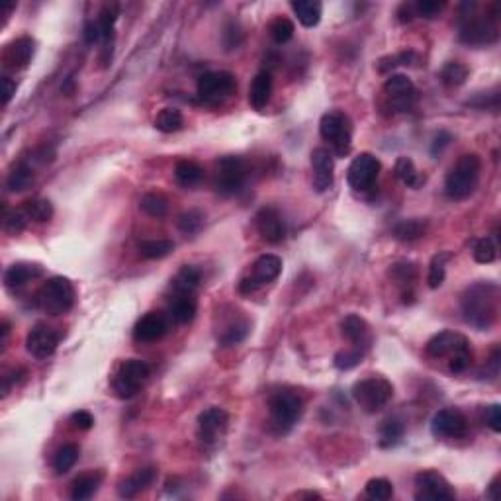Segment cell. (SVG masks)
<instances>
[{"label":"cell","mask_w":501,"mask_h":501,"mask_svg":"<svg viewBox=\"0 0 501 501\" xmlns=\"http://www.w3.org/2000/svg\"><path fill=\"white\" fill-rule=\"evenodd\" d=\"M461 307L466 324L488 331L500 316V286L490 280L472 284L462 294Z\"/></svg>","instance_id":"6da1fadb"},{"label":"cell","mask_w":501,"mask_h":501,"mask_svg":"<svg viewBox=\"0 0 501 501\" xmlns=\"http://www.w3.org/2000/svg\"><path fill=\"white\" fill-rule=\"evenodd\" d=\"M427 355L431 358H445L448 356V368L454 374L468 370L472 364V348L468 339L454 331H441L433 335L427 343Z\"/></svg>","instance_id":"7a4b0ae2"},{"label":"cell","mask_w":501,"mask_h":501,"mask_svg":"<svg viewBox=\"0 0 501 501\" xmlns=\"http://www.w3.org/2000/svg\"><path fill=\"white\" fill-rule=\"evenodd\" d=\"M480 172H482V161L476 153L462 155L456 161L451 172L446 175L445 190L448 198L453 200H464L470 194H474L480 182Z\"/></svg>","instance_id":"3957f363"},{"label":"cell","mask_w":501,"mask_h":501,"mask_svg":"<svg viewBox=\"0 0 501 501\" xmlns=\"http://www.w3.org/2000/svg\"><path fill=\"white\" fill-rule=\"evenodd\" d=\"M466 9L470 10L468 14H464L461 18V41H464L466 45H492L500 38V30H497V12L493 14H476L474 9L476 4H466Z\"/></svg>","instance_id":"277c9868"},{"label":"cell","mask_w":501,"mask_h":501,"mask_svg":"<svg viewBox=\"0 0 501 501\" xmlns=\"http://www.w3.org/2000/svg\"><path fill=\"white\" fill-rule=\"evenodd\" d=\"M38 304L49 316H63L75 306V288L65 276H53L38 292Z\"/></svg>","instance_id":"5b68a950"},{"label":"cell","mask_w":501,"mask_h":501,"mask_svg":"<svg viewBox=\"0 0 501 501\" xmlns=\"http://www.w3.org/2000/svg\"><path fill=\"white\" fill-rule=\"evenodd\" d=\"M353 397H355L356 404L360 405L363 412L378 413L394 397V386H392V382L382 378V376H370V378L356 382L353 386Z\"/></svg>","instance_id":"8992f818"},{"label":"cell","mask_w":501,"mask_h":501,"mask_svg":"<svg viewBox=\"0 0 501 501\" xmlns=\"http://www.w3.org/2000/svg\"><path fill=\"white\" fill-rule=\"evenodd\" d=\"M319 133L325 141H329L337 157H345L351 151L353 141V126L348 116L343 112H327L319 121Z\"/></svg>","instance_id":"52a82bcc"},{"label":"cell","mask_w":501,"mask_h":501,"mask_svg":"<svg viewBox=\"0 0 501 501\" xmlns=\"http://www.w3.org/2000/svg\"><path fill=\"white\" fill-rule=\"evenodd\" d=\"M247 178V163L241 157L226 155L218 161V172H216V192L224 198L237 194L245 185Z\"/></svg>","instance_id":"ba28073f"},{"label":"cell","mask_w":501,"mask_h":501,"mask_svg":"<svg viewBox=\"0 0 501 501\" xmlns=\"http://www.w3.org/2000/svg\"><path fill=\"white\" fill-rule=\"evenodd\" d=\"M149 374H151L149 364L138 360V358H130L121 364L116 378H114V392L121 400H131L133 396H138V392L143 386V382L149 378Z\"/></svg>","instance_id":"9c48e42d"},{"label":"cell","mask_w":501,"mask_h":501,"mask_svg":"<svg viewBox=\"0 0 501 501\" xmlns=\"http://www.w3.org/2000/svg\"><path fill=\"white\" fill-rule=\"evenodd\" d=\"M268 409H270V417L275 421L276 427L290 429L292 425H296L298 419L304 413V402L296 392L290 390H280L270 396L268 400Z\"/></svg>","instance_id":"30bf717a"},{"label":"cell","mask_w":501,"mask_h":501,"mask_svg":"<svg viewBox=\"0 0 501 501\" xmlns=\"http://www.w3.org/2000/svg\"><path fill=\"white\" fill-rule=\"evenodd\" d=\"M237 89V81L227 71H211L198 79V97L208 104H221Z\"/></svg>","instance_id":"8fae6325"},{"label":"cell","mask_w":501,"mask_h":501,"mask_svg":"<svg viewBox=\"0 0 501 501\" xmlns=\"http://www.w3.org/2000/svg\"><path fill=\"white\" fill-rule=\"evenodd\" d=\"M378 175H380V161H378V157H374L372 153L356 155L347 170L348 186L353 190H356V192H366L378 180Z\"/></svg>","instance_id":"7c38bea8"},{"label":"cell","mask_w":501,"mask_h":501,"mask_svg":"<svg viewBox=\"0 0 501 501\" xmlns=\"http://www.w3.org/2000/svg\"><path fill=\"white\" fill-rule=\"evenodd\" d=\"M415 497L421 501L454 500V490L443 474L435 470H423L415 476Z\"/></svg>","instance_id":"4fadbf2b"},{"label":"cell","mask_w":501,"mask_h":501,"mask_svg":"<svg viewBox=\"0 0 501 501\" xmlns=\"http://www.w3.org/2000/svg\"><path fill=\"white\" fill-rule=\"evenodd\" d=\"M384 92L396 112H409L417 102V89L405 75H390L384 82Z\"/></svg>","instance_id":"5bb4252c"},{"label":"cell","mask_w":501,"mask_h":501,"mask_svg":"<svg viewBox=\"0 0 501 501\" xmlns=\"http://www.w3.org/2000/svg\"><path fill=\"white\" fill-rule=\"evenodd\" d=\"M431 431L439 439H461L468 431L466 415L456 407L439 409L431 419Z\"/></svg>","instance_id":"9a60e30c"},{"label":"cell","mask_w":501,"mask_h":501,"mask_svg":"<svg viewBox=\"0 0 501 501\" xmlns=\"http://www.w3.org/2000/svg\"><path fill=\"white\" fill-rule=\"evenodd\" d=\"M255 224H257L260 237L267 243L278 245V243L284 241V237H286V224H284L282 216L275 208H263V210H259V214L255 216Z\"/></svg>","instance_id":"2e32d148"},{"label":"cell","mask_w":501,"mask_h":501,"mask_svg":"<svg viewBox=\"0 0 501 501\" xmlns=\"http://www.w3.org/2000/svg\"><path fill=\"white\" fill-rule=\"evenodd\" d=\"M59 339H61L59 333L53 331L51 327H35L26 337V348L35 358H48L59 347Z\"/></svg>","instance_id":"e0dca14e"},{"label":"cell","mask_w":501,"mask_h":501,"mask_svg":"<svg viewBox=\"0 0 501 501\" xmlns=\"http://www.w3.org/2000/svg\"><path fill=\"white\" fill-rule=\"evenodd\" d=\"M312 169H314V188L316 192H327L333 186V155L325 147L312 151Z\"/></svg>","instance_id":"ac0fdd59"},{"label":"cell","mask_w":501,"mask_h":501,"mask_svg":"<svg viewBox=\"0 0 501 501\" xmlns=\"http://www.w3.org/2000/svg\"><path fill=\"white\" fill-rule=\"evenodd\" d=\"M167 331H169V324L165 316L159 312H149L133 327V339L139 343H155L163 339Z\"/></svg>","instance_id":"d6986e66"},{"label":"cell","mask_w":501,"mask_h":501,"mask_svg":"<svg viewBox=\"0 0 501 501\" xmlns=\"http://www.w3.org/2000/svg\"><path fill=\"white\" fill-rule=\"evenodd\" d=\"M227 421H229V415L221 407H210V409L202 412L198 415V433H200V439L206 441V443H214L219 433L226 431Z\"/></svg>","instance_id":"ffe728a7"},{"label":"cell","mask_w":501,"mask_h":501,"mask_svg":"<svg viewBox=\"0 0 501 501\" xmlns=\"http://www.w3.org/2000/svg\"><path fill=\"white\" fill-rule=\"evenodd\" d=\"M33 51H35V41L32 38H18L12 43L6 45L4 49V55H2V61H4V67L9 69H26L30 65L32 61Z\"/></svg>","instance_id":"44dd1931"},{"label":"cell","mask_w":501,"mask_h":501,"mask_svg":"<svg viewBox=\"0 0 501 501\" xmlns=\"http://www.w3.org/2000/svg\"><path fill=\"white\" fill-rule=\"evenodd\" d=\"M157 480V470L153 466H147V468L136 470L131 476H128L120 485H118V495L131 500L136 497L138 493L145 492L147 488H151L153 482Z\"/></svg>","instance_id":"7402d4cb"},{"label":"cell","mask_w":501,"mask_h":501,"mask_svg":"<svg viewBox=\"0 0 501 501\" xmlns=\"http://www.w3.org/2000/svg\"><path fill=\"white\" fill-rule=\"evenodd\" d=\"M280 272H282V259L268 253V255H263V257L255 260L249 276L259 286H265V284L275 282L276 278L280 276Z\"/></svg>","instance_id":"603a6c76"},{"label":"cell","mask_w":501,"mask_h":501,"mask_svg":"<svg viewBox=\"0 0 501 501\" xmlns=\"http://www.w3.org/2000/svg\"><path fill=\"white\" fill-rule=\"evenodd\" d=\"M43 275V268L40 265H32V263H16L4 272V284L6 288L14 290V288H22L24 284H28L33 278Z\"/></svg>","instance_id":"cb8c5ba5"},{"label":"cell","mask_w":501,"mask_h":501,"mask_svg":"<svg viewBox=\"0 0 501 501\" xmlns=\"http://www.w3.org/2000/svg\"><path fill=\"white\" fill-rule=\"evenodd\" d=\"M270 97H272V75L270 71H260L250 84L249 104L255 110H263L270 102Z\"/></svg>","instance_id":"d4e9b609"},{"label":"cell","mask_w":501,"mask_h":501,"mask_svg":"<svg viewBox=\"0 0 501 501\" xmlns=\"http://www.w3.org/2000/svg\"><path fill=\"white\" fill-rule=\"evenodd\" d=\"M104 480V474L100 470H94V472H87V474H81L73 482V488H71V497L75 501H87L90 500L94 493L98 492V488L102 484Z\"/></svg>","instance_id":"484cf974"},{"label":"cell","mask_w":501,"mask_h":501,"mask_svg":"<svg viewBox=\"0 0 501 501\" xmlns=\"http://www.w3.org/2000/svg\"><path fill=\"white\" fill-rule=\"evenodd\" d=\"M290 6L304 28H316L324 14V4L317 0H294Z\"/></svg>","instance_id":"4316f807"},{"label":"cell","mask_w":501,"mask_h":501,"mask_svg":"<svg viewBox=\"0 0 501 501\" xmlns=\"http://www.w3.org/2000/svg\"><path fill=\"white\" fill-rule=\"evenodd\" d=\"M341 333L355 347H360V345H364L368 341V324L360 316L351 314V316H347L341 321Z\"/></svg>","instance_id":"83f0119b"},{"label":"cell","mask_w":501,"mask_h":501,"mask_svg":"<svg viewBox=\"0 0 501 501\" xmlns=\"http://www.w3.org/2000/svg\"><path fill=\"white\" fill-rule=\"evenodd\" d=\"M390 278L396 284H400V286H404V292H402L404 302H407V298H413L412 284L415 282V278H417V267H415L413 263L402 260V263L392 265V268H390Z\"/></svg>","instance_id":"f1b7e54d"},{"label":"cell","mask_w":501,"mask_h":501,"mask_svg":"<svg viewBox=\"0 0 501 501\" xmlns=\"http://www.w3.org/2000/svg\"><path fill=\"white\" fill-rule=\"evenodd\" d=\"M429 221L423 218H412V219H402L400 224L394 226V237L400 241L412 243L421 239L423 235L427 233Z\"/></svg>","instance_id":"f546056e"},{"label":"cell","mask_w":501,"mask_h":501,"mask_svg":"<svg viewBox=\"0 0 501 501\" xmlns=\"http://www.w3.org/2000/svg\"><path fill=\"white\" fill-rule=\"evenodd\" d=\"M175 177H177L178 185L192 188V186L200 185L204 178V169L194 161L182 159L175 165Z\"/></svg>","instance_id":"4dcf8cb0"},{"label":"cell","mask_w":501,"mask_h":501,"mask_svg":"<svg viewBox=\"0 0 501 501\" xmlns=\"http://www.w3.org/2000/svg\"><path fill=\"white\" fill-rule=\"evenodd\" d=\"M170 316L178 324H190L196 317V299L190 294H177L170 304Z\"/></svg>","instance_id":"1f68e13d"},{"label":"cell","mask_w":501,"mask_h":501,"mask_svg":"<svg viewBox=\"0 0 501 501\" xmlns=\"http://www.w3.org/2000/svg\"><path fill=\"white\" fill-rule=\"evenodd\" d=\"M198 284H200V272H198V268L186 265V267H182L178 270L177 276L172 278L170 286H172L175 294H190V296H192V292L198 288Z\"/></svg>","instance_id":"d6a6232c"},{"label":"cell","mask_w":501,"mask_h":501,"mask_svg":"<svg viewBox=\"0 0 501 501\" xmlns=\"http://www.w3.org/2000/svg\"><path fill=\"white\" fill-rule=\"evenodd\" d=\"M32 185L33 170L32 167L26 165V163L16 165V167L12 169V172L9 175V178H6V188H9L10 192H24V190H28Z\"/></svg>","instance_id":"836d02e7"},{"label":"cell","mask_w":501,"mask_h":501,"mask_svg":"<svg viewBox=\"0 0 501 501\" xmlns=\"http://www.w3.org/2000/svg\"><path fill=\"white\" fill-rule=\"evenodd\" d=\"M175 249V243L170 239H143L139 243V253L141 257L145 259L157 260V259H165L167 255H170Z\"/></svg>","instance_id":"e575fe53"},{"label":"cell","mask_w":501,"mask_h":501,"mask_svg":"<svg viewBox=\"0 0 501 501\" xmlns=\"http://www.w3.org/2000/svg\"><path fill=\"white\" fill-rule=\"evenodd\" d=\"M118 16H120V6L112 2V4H106L100 16H98V26H100V35H102V41H104V48L108 49V43L112 41L114 35V26L118 22Z\"/></svg>","instance_id":"d590c367"},{"label":"cell","mask_w":501,"mask_h":501,"mask_svg":"<svg viewBox=\"0 0 501 501\" xmlns=\"http://www.w3.org/2000/svg\"><path fill=\"white\" fill-rule=\"evenodd\" d=\"M439 79H441V82H443L445 87L454 89V87H461V84L466 82V79H468V69L462 65V63H458V61H451V63H446V65L441 69Z\"/></svg>","instance_id":"8d00e7d4"},{"label":"cell","mask_w":501,"mask_h":501,"mask_svg":"<svg viewBox=\"0 0 501 501\" xmlns=\"http://www.w3.org/2000/svg\"><path fill=\"white\" fill-rule=\"evenodd\" d=\"M185 123V118L182 114L178 112L177 108H163L161 112L157 114L155 118V128L163 133H172V131H178L182 128Z\"/></svg>","instance_id":"74e56055"},{"label":"cell","mask_w":501,"mask_h":501,"mask_svg":"<svg viewBox=\"0 0 501 501\" xmlns=\"http://www.w3.org/2000/svg\"><path fill=\"white\" fill-rule=\"evenodd\" d=\"M394 170H396V177L400 178L405 186H409V188H417V186H421V182H423V178L419 177V172L415 169V163H413L409 157H400L396 161Z\"/></svg>","instance_id":"f35d334b"},{"label":"cell","mask_w":501,"mask_h":501,"mask_svg":"<svg viewBox=\"0 0 501 501\" xmlns=\"http://www.w3.org/2000/svg\"><path fill=\"white\" fill-rule=\"evenodd\" d=\"M451 259V253H439L433 257L431 265H429V275H427V284L429 288L436 290L439 286H443L446 276V260Z\"/></svg>","instance_id":"ab89813d"},{"label":"cell","mask_w":501,"mask_h":501,"mask_svg":"<svg viewBox=\"0 0 501 501\" xmlns=\"http://www.w3.org/2000/svg\"><path fill=\"white\" fill-rule=\"evenodd\" d=\"M24 211L28 218H32L33 221L45 224L53 218V204L45 200V198H32L24 204Z\"/></svg>","instance_id":"60d3db41"},{"label":"cell","mask_w":501,"mask_h":501,"mask_svg":"<svg viewBox=\"0 0 501 501\" xmlns=\"http://www.w3.org/2000/svg\"><path fill=\"white\" fill-rule=\"evenodd\" d=\"M404 433H405V427H404V423H402L400 419L394 417V419L384 421L380 427V446L388 448V446L397 445V443L402 441Z\"/></svg>","instance_id":"b9f144b4"},{"label":"cell","mask_w":501,"mask_h":501,"mask_svg":"<svg viewBox=\"0 0 501 501\" xmlns=\"http://www.w3.org/2000/svg\"><path fill=\"white\" fill-rule=\"evenodd\" d=\"M139 208L145 211L147 216H151V218H165L167 211H169V202H167V198L163 194L151 192V194H145L141 198Z\"/></svg>","instance_id":"7bdbcfd3"},{"label":"cell","mask_w":501,"mask_h":501,"mask_svg":"<svg viewBox=\"0 0 501 501\" xmlns=\"http://www.w3.org/2000/svg\"><path fill=\"white\" fill-rule=\"evenodd\" d=\"M79 446L77 445H65L61 446L55 454V461H53V466H55L57 474H67L69 470L73 468L77 461H79Z\"/></svg>","instance_id":"ee69618b"},{"label":"cell","mask_w":501,"mask_h":501,"mask_svg":"<svg viewBox=\"0 0 501 501\" xmlns=\"http://www.w3.org/2000/svg\"><path fill=\"white\" fill-rule=\"evenodd\" d=\"M177 226L180 229V233H185L186 237L188 235L192 237V235L200 233V229L204 227V214L200 210L185 211V214L178 216Z\"/></svg>","instance_id":"f6af8a7d"},{"label":"cell","mask_w":501,"mask_h":501,"mask_svg":"<svg viewBox=\"0 0 501 501\" xmlns=\"http://www.w3.org/2000/svg\"><path fill=\"white\" fill-rule=\"evenodd\" d=\"M268 33H270V38H272L275 43L282 45V43H288L294 38V24H292L288 18L278 16L268 26Z\"/></svg>","instance_id":"bcb514c9"},{"label":"cell","mask_w":501,"mask_h":501,"mask_svg":"<svg viewBox=\"0 0 501 501\" xmlns=\"http://www.w3.org/2000/svg\"><path fill=\"white\" fill-rule=\"evenodd\" d=\"M366 495L372 500L386 501L394 495V485L386 478H372L366 484Z\"/></svg>","instance_id":"7dc6e473"},{"label":"cell","mask_w":501,"mask_h":501,"mask_svg":"<svg viewBox=\"0 0 501 501\" xmlns=\"http://www.w3.org/2000/svg\"><path fill=\"white\" fill-rule=\"evenodd\" d=\"M472 255H474V260L480 263V265H490V263H493L495 257H497V247H495V243H493L490 237H482V239H478L476 245H474Z\"/></svg>","instance_id":"c3c4849f"},{"label":"cell","mask_w":501,"mask_h":501,"mask_svg":"<svg viewBox=\"0 0 501 501\" xmlns=\"http://www.w3.org/2000/svg\"><path fill=\"white\" fill-rule=\"evenodd\" d=\"M247 335H249V324H247V321H235V324H229L226 329H224L219 341H221L226 347H231V345H239Z\"/></svg>","instance_id":"681fc988"},{"label":"cell","mask_w":501,"mask_h":501,"mask_svg":"<svg viewBox=\"0 0 501 501\" xmlns=\"http://www.w3.org/2000/svg\"><path fill=\"white\" fill-rule=\"evenodd\" d=\"M363 358L364 351L360 347L347 348V351H341V353L335 355L333 364H335L339 370H351V368H355V366H358V364L363 363Z\"/></svg>","instance_id":"f907efd6"},{"label":"cell","mask_w":501,"mask_h":501,"mask_svg":"<svg viewBox=\"0 0 501 501\" xmlns=\"http://www.w3.org/2000/svg\"><path fill=\"white\" fill-rule=\"evenodd\" d=\"M26 211H6L4 214V229L10 235H20L26 229Z\"/></svg>","instance_id":"816d5d0a"},{"label":"cell","mask_w":501,"mask_h":501,"mask_svg":"<svg viewBox=\"0 0 501 501\" xmlns=\"http://www.w3.org/2000/svg\"><path fill=\"white\" fill-rule=\"evenodd\" d=\"M412 59H415V53L413 51H404V53H397V55H390L384 57L378 61V71L380 73H386L390 69H394L397 65H409Z\"/></svg>","instance_id":"f5cc1de1"},{"label":"cell","mask_w":501,"mask_h":501,"mask_svg":"<svg viewBox=\"0 0 501 501\" xmlns=\"http://www.w3.org/2000/svg\"><path fill=\"white\" fill-rule=\"evenodd\" d=\"M413 6H415V16L431 20V18H436L441 12H443L445 2H436V0H421V2L413 4Z\"/></svg>","instance_id":"db71d44e"},{"label":"cell","mask_w":501,"mask_h":501,"mask_svg":"<svg viewBox=\"0 0 501 501\" xmlns=\"http://www.w3.org/2000/svg\"><path fill=\"white\" fill-rule=\"evenodd\" d=\"M243 41V32L239 26L235 22H229V24L224 28V45L226 49H237L241 45Z\"/></svg>","instance_id":"11a10c76"},{"label":"cell","mask_w":501,"mask_h":501,"mask_svg":"<svg viewBox=\"0 0 501 501\" xmlns=\"http://www.w3.org/2000/svg\"><path fill=\"white\" fill-rule=\"evenodd\" d=\"M71 423H73V427L79 429V431H89V429H92V425H94V417H92V413L90 412L81 409V412H75L73 415H71Z\"/></svg>","instance_id":"9f6ffc18"},{"label":"cell","mask_w":501,"mask_h":501,"mask_svg":"<svg viewBox=\"0 0 501 501\" xmlns=\"http://www.w3.org/2000/svg\"><path fill=\"white\" fill-rule=\"evenodd\" d=\"M485 421H488V425H490V429H492L493 433H501V407H500V404H493L488 407Z\"/></svg>","instance_id":"6f0895ef"},{"label":"cell","mask_w":501,"mask_h":501,"mask_svg":"<svg viewBox=\"0 0 501 501\" xmlns=\"http://www.w3.org/2000/svg\"><path fill=\"white\" fill-rule=\"evenodd\" d=\"M84 41L89 43V45H94V43H98V41L102 40V35H100V26H98V20H89L87 24H84Z\"/></svg>","instance_id":"680465c9"},{"label":"cell","mask_w":501,"mask_h":501,"mask_svg":"<svg viewBox=\"0 0 501 501\" xmlns=\"http://www.w3.org/2000/svg\"><path fill=\"white\" fill-rule=\"evenodd\" d=\"M0 87H2V106H9L10 100L16 94V82L12 81L10 77H2Z\"/></svg>","instance_id":"91938a15"},{"label":"cell","mask_w":501,"mask_h":501,"mask_svg":"<svg viewBox=\"0 0 501 501\" xmlns=\"http://www.w3.org/2000/svg\"><path fill=\"white\" fill-rule=\"evenodd\" d=\"M451 141H453V136H451L448 131H439V133L435 136V143H433V147H431V153L433 155L443 153V149H445Z\"/></svg>","instance_id":"94428289"},{"label":"cell","mask_w":501,"mask_h":501,"mask_svg":"<svg viewBox=\"0 0 501 501\" xmlns=\"http://www.w3.org/2000/svg\"><path fill=\"white\" fill-rule=\"evenodd\" d=\"M397 16H400V22H412L413 16H415V6L413 4H402L397 10Z\"/></svg>","instance_id":"6125c7cd"},{"label":"cell","mask_w":501,"mask_h":501,"mask_svg":"<svg viewBox=\"0 0 501 501\" xmlns=\"http://www.w3.org/2000/svg\"><path fill=\"white\" fill-rule=\"evenodd\" d=\"M497 480H500V476L493 478V482L490 484V490H488V497H492V500L495 501L500 500V493H497V488H500V485H497Z\"/></svg>","instance_id":"be15d7a7"},{"label":"cell","mask_w":501,"mask_h":501,"mask_svg":"<svg viewBox=\"0 0 501 501\" xmlns=\"http://www.w3.org/2000/svg\"><path fill=\"white\" fill-rule=\"evenodd\" d=\"M0 333H2V345H4V343H6V339H9V335H10L9 321H2V329H0Z\"/></svg>","instance_id":"e7e4bbea"},{"label":"cell","mask_w":501,"mask_h":501,"mask_svg":"<svg viewBox=\"0 0 501 501\" xmlns=\"http://www.w3.org/2000/svg\"><path fill=\"white\" fill-rule=\"evenodd\" d=\"M294 497H307V500H319L321 495L316 492H304V493H296Z\"/></svg>","instance_id":"03108f58"}]
</instances>
